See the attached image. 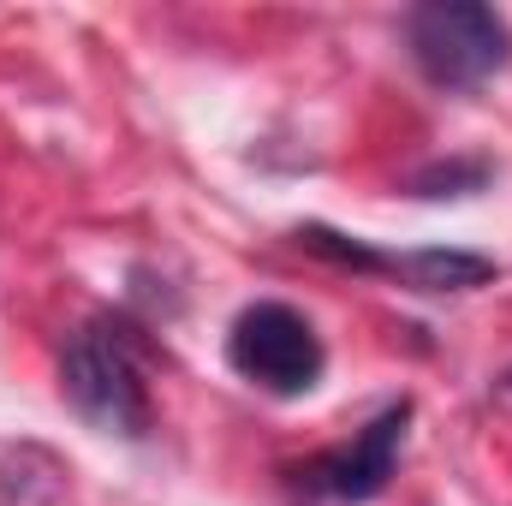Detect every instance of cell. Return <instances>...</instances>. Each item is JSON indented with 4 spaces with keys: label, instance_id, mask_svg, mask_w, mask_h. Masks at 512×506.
I'll use <instances>...</instances> for the list:
<instances>
[{
    "label": "cell",
    "instance_id": "6da1fadb",
    "mask_svg": "<svg viewBox=\"0 0 512 506\" xmlns=\"http://www.w3.org/2000/svg\"><path fill=\"white\" fill-rule=\"evenodd\" d=\"M60 387H66L72 411L84 423H96L102 435L137 441L149 429V387H143V364H137V340L114 316H96L66 340Z\"/></svg>",
    "mask_w": 512,
    "mask_h": 506
},
{
    "label": "cell",
    "instance_id": "7a4b0ae2",
    "mask_svg": "<svg viewBox=\"0 0 512 506\" xmlns=\"http://www.w3.org/2000/svg\"><path fill=\"white\" fill-rule=\"evenodd\" d=\"M417 72L435 90H477L512 60V24L477 0H429L405 18Z\"/></svg>",
    "mask_w": 512,
    "mask_h": 506
},
{
    "label": "cell",
    "instance_id": "3957f363",
    "mask_svg": "<svg viewBox=\"0 0 512 506\" xmlns=\"http://www.w3.org/2000/svg\"><path fill=\"white\" fill-rule=\"evenodd\" d=\"M227 364L245 381H256L262 393L298 399L322 381L328 352L292 304H251V310H239V322L227 334Z\"/></svg>",
    "mask_w": 512,
    "mask_h": 506
},
{
    "label": "cell",
    "instance_id": "277c9868",
    "mask_svg": "<svg viewBox=\"0 0 512 506\" xmlns=\"http://www.w3.org/2000/svg\"><path fill=\"white\" fill-rule=\"evenodd\" d=\"M405 423H411V405H387L376 423L358 429V441L322 453L304 465V489L310 495H334V501H376L387 483H393V465H399V447H405Z\"/></svg>",
    "mask_w": 512,
    "mask_h": 506
},
{
    "label": "cell",
    "instance_id": "5b68a950",
    "mask_svg": "<svg viewBox=\"0 0 512 506\" xmlns=\"http://www.w3.org/2000/svg\"><path fill=\"white\" fill-rule=\"evenodd\" d=\"M382 274H399L417 292H471L495 280V262L471 251H405V256H382Z\"/></svg>",
    "mask_w": 512,
    "mask_h": 506
},
{
    "label": "cell",
    "instance_id": "8992f818",
    "mask_svg": "<svg viewBox=\"0 0 512 506\" xmlns=\"http://www.w3.org/2000/svg\"><path fill=\"white\" fill-rule=\"evenodd\" d=\"M489 179H495L489 161H435V167H423V173L411 179V191H417V197H471V191H483Z\"/></svg>",
    "mask_w": 512,
    "mask_h": 506
}]
</instances>
